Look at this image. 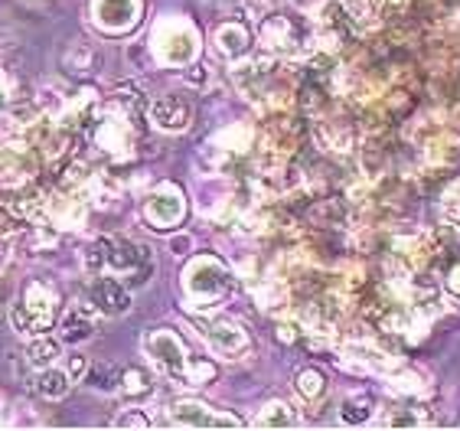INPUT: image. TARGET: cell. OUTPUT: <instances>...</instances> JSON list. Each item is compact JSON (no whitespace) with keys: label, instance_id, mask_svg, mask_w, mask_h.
Masks as SVG:
<instances>
[{"label":"cell","instance_id":"484cf974","mask_svg":"<svg viewBox=\"0 0 460 431\" xmlns=\"http://www.w3.org/2000/svg\"><path fill=\"white\" fill-rule=\"evenodd\" d=\"M115 425L118 428H151V418L144 412H137V409H128L124 415H118Z\"/></svg>","mask_w":460,"mask_h":431},{"label":"cell","instance_id":"603a6c76","mask_svg":"<svg viewBox=\"0 0 460 431\" xmlns=\"http://www.w3.org/2000/svg\"><path fill=\"white\" fill-rule=\"evenodd\" d=\"M118 389H121L124 396L134 399V402H141V399H147L154 392V379L147 376L144 370H124L121 373V382H118Z\"/></svg>","mask_w":460,"mask_h":431},{"label":"cell","instance_id":"e0dca14e","mask_svg":"<svg viewBox=\"0 0 460 431\" xmlns=\"http://www.w3.org/2000/svg\"><path fill=\"white\" fill-rule=\"evenodd\" d=\"M33 389L43 399H49V402H59V399L69 396L72 379H69V373L59 370V366H46V370H36Z\"/></svg>","mask_w":460,"mask_h":431},{"label":"cell","instance_id":"7402d4cb","mask_svg":"<svg viewBox=\"0 0 460 431\" xmlns=\"http://www.w3.org/2000/svg\"><path fill=\"white\" fill-rule=\"evenodd\" d=\"M118 382H121V373H118L111 363H105V360L89 363V373H85V386H92L95 392H115Z\"/></svg>","mask_w":460,"mask_h":431},{"label":"cell","instance_id":"9a60e30c","mask_svg":"<svg viewBox=\"0 0 460 431\" xmlns=\"http://www.w3.org/2000/svg\"><path fill=\"white\" fill-rule=\"evenodd\" d=\"M216 49H219L222 59L229 62H242L248 59V53H252V30L245 27V23H222V27H216Z\"/></svg>","mask_w":460,"mask_h":431},{"label":"cell","instance_id":"ffe728a7","mask_svg":"<svg viewBox=\"0 0 460 431\" xmlns=\"http://www.w3.org/2000/svg\"><path fill=\"white\" fill-rule=\"evenodd\" d=\"M294 389H297V396H301L304 402H320V399L327 396V376H323L317 366H304V370H297V376H294Z\"/></svg>","mask_w":460,"mask_h":431},{"label":"cell","instance_id":"7c38bea8","mask_svg":"<svg viewBox=\"0 0 460 431\" xmlns=\"http://www.w3.org/2000/svg\"><path fill=\"white\" fill-rule=\"evenodd\" d=\"M89 301L95 304L102 317H124L128 310H131V291H128V284L108 272L92 274Z\"/></svg>","mask_w":460,"mask_h":431},{"label":"cell","instance_id":"7a4b0ae2","mask_svg":"<svg viewBox=\"0 0 460 431\" xmlns=\"http://www.w3.org/2000/svg\"><path fill=\"white\" fill-rule=\"evenodd\" d=\"M180 284H183V298H186L190 308L193 310H213L232 294L235 278H232L229 265L222 262V258L196 256V258L186 262L183 274H180Z\"/></svg>","mask_w":460,"mask_h":431},{"label":"cell","instance_id":"ba28073f","mask_svg":"<svg viewBox=\"0 0 460 431\" xmlns=\"http://www.w3.org/2000/svg\"><path fill=\"white\" fill-rule=\"evenodd\" d=\"M199 334H203L206 346H209L216 356H222V360H239V356H245V353L252 350V337H248L245 324L229 314H216V317H209V320H203V324H199Z\"/></svg>","mask_w":460,"mask_h":431},{"label":"cell","instance_id":"8992f818","mask_svg":"<svg viewBox=\"0 0 460 431\" xmlns=\"http://www.w3.org/2000/svg\"><path fill=\"white\" fill-rule=\"evenodd\" d=\"M134 138H137V118L124 115L105 102L102 115L95 118V131H92L95 148L111 160H128L134 154Z\"/></svg>","mask_w":460,"mask_h":431},{"label":"cell","instance_id":"3957f363","mask_svg":"<svg viewBox=\"0 0 460 431\" xmlns=\"http://www.w3.org/2000/svg\"><path fill=\"white\" fill-rule=\"evenodd\" d=\"M59 288L46 278H30L20 291V298L13 301L10 308V324L20 337H36V334H49L56 324V314H59Z\"/></svg>","mask_w":460,"mask_h":431},{"label":"cell","instance_id":"2e32d148","mask_svg":"<svg viewBox=\"0 0 460 431\" xmlns=\"http://www.w3.org/2000/svg\"><path fill=\"white\" fill-rule=\"evenodd\" d=\"M62 69L72 72V76H79V79L95 76V72L102 69V49L92 46L89 40H75V43L66 49V56H62Z\"/></svg>","mask_w":460,"mask_h":431},{"label":"cell","instance_id":"44dd1931","mask_svg":"<svg viewBox=\"0 0 460 431\" xmlns=\"http://www.w3.org/2000/svg\"><path fill=\"white\" fill-rule=\"evenodd\" d=\"M258 428H294L297 425V412L288 402H268L261 415L255 418Z\"/></svg>","mask_w":460,"mask_h":431},{"label":"cell","instance_id":"9c48e42d","mask_svg":"<svg viewBox=\"0 0 460 431\" xmlns=\"http://www.w3.org/2000/svg\"><path fill=\"white\" fill-rule=\"evenodd\" d=\"M144 222L151 226V229H177L180 222L186 216V196L177 184H160L154 186L151 193L144 196Z\"/></svg>","mask_w":460,"mask_h":431},{"label":"cell","instance_id":"f546056e","mask_svg":"<svg viewBox=\"0 0 460 431\" xmlns=\"http://www.w3.org/2000/svg\"><path fill=\"white\" fill-rule=\"evenodd\" d=\"M0 422H4V399H0Z\"/></svg>","mask_w":460,"mask_h":431},{"label":"cell","instance_id":"52a82bcc","mask_svg":"<svg viewBox=\"0 0 460 431\" xmlns=\"http://www.w3.org/2000/svg\"><path fill=\"white\" fill-rule=\"evenodd\" d=\"M258 36H261V46L271 56H301L314 40L310 27L297 13H268L261 20Z\"/></svg>","mask_w":460,"mask_h":431},{"label":"cell","instance_id":"d4e9b609","mask_svg":"<svg viewBox=\"0 0 460 431\" xmlns=\"http://www.w3.org/2000/svg\"><path fill=\"white\" fill-rule=\"evenodd\" d=\"M385 425H392V428H418V425H421V418L415 415V409H395Z\"/></svg>","mask_w":460,"mask_h":431},{"label":"cell","instance_id":"cb8c5ba5","mask_svg":"<svg viewBox=\"0 0 460 431\" xmlns=\"http://www.w3.org/2000/svg\"><path fill=\"white\" fill-rule=\"evenodd\" d=\"M219 148L216 150H245L248 144H252V131H248L245 124H232V128H226V131L219 134Z\"/></svg>","mask_w":460,"mask_h":431},{"label":"cell","instance_id":"277c9868","mask_svg":"<svg viewBox=\"0 0 460 431\" xmlns=\"http://www.w3.org/2000/svg\"><path fill=\"white\" fill-rule=\"evenodd\" d=\"M151 53L160 66H170V69L193 66L199 56V30L180 13L160 17L151 30Z\"/></svg>","mask_w":460,"mask_h":431},{"label":"cell","instance_id":"d6986e66","mask_svg":"<svg viewBox=\"0 0 460 431\" xmlns=\"http://www.w3.org/2000/svg\"><path fill=\"white\" fill-rule=\"evenodd\" d=\"M372 415H376V399L369 392H353V396H346L343 405H340V422L353 425V428L366 425Z\"/></svg>","mask_w":460,"mask_h":431},{"label":"cell","instance_id":"f1b7e54d","mask_svg":"<svg viewBox=\"0 0 460 431\" xmlns=\"http://www.w3.org/2000/svg\"><path fill=\"white\" fill-rule=\"evenodd\" d=\"M173 252H177V256H186V252H190V238H177V242H173Z\"/></svg>","mask_w":460,"mask_h":431},{"label":"cell","instance_id":"6da1fadb","mask_svg":"<svg viewBox=\"0 0 460 431\" xmlns=\"http://www.w3.org/2000/svg\"><path fill=\"white\" fill-rule=\"evenodd\" d=\"M82 265L89 274L108 272L121 278L124 284H144L151 274V252H147V246L131 242L124 236H105L98 238L92 248H85Z\"/></svg>","mask_w":460,"mask_h":431},{"label":"cell","instance_id":"30bf717a","mask_svg":"<svg viewBox=\"0 0 460 431\" xmlns=\"http://www.w3.org/2000/svg\"><path fill=\"white\" fill-rule=\"evenodd\" d=\"M92 23L108 36L131 33L144 17V0H92Z\"/></svg>","mask_w":460,"mask_h":431},{"label":"cell","instance_id":"5bb4252c","mask_svg":"<svg viewBox=\"0 0 460 431\" xmlns=\"http://www.w3.org/2000/svg\"><path fill=\"white\" fill-rule=\"evenodd\" d=\"M147 115H151L154 128L180 134L193 124V102L186 95H180V92H167V95L154 98L151 108H147Z\"/></svg>","mask_w":460,"mask_h":431},{"label":"cell","instance_id":"4316f807","mask_svg":"<svg viewBox=\"0 0 460 431\" xmlns=\"http://www.w3.org/2000/svg\"><path fill=\"white\" fill-rule=\"evenodd\" d=\"M89 356H69V379L72 382H85V373H89Z\"/></svg>","mask_w":460,"mask_h":431},{"label":"cell","instance_id":"5b68a950","mask_svg":"<svg viewBox=\"0 0 460 431\" xmlns=\"http://www.w3.org/2000/svg\"><path fill=\"white\" fill-rule=\"evenodd\" d=\"M144 356L157 366L160 373L180 386H190V366H193V356L186 353V344L180 340L173 330L167 327H154L144 334Z\"/></svg>","mask_w":460,"mask_h":431},{"label":"cell","instance_id":"8fae6325","mask_svg":"<svg viewBox=\"0 0 460 431\" xmlns=\"http://www.w3.org/2000/svg\"><path fill=\"white\" fill-rule=\"evenodd\" d=\"M170 422L177 428H242V418L229 412H219L199 399H180L170 405Z\"/></svg>","mask_w":460,"mask_h":431},{"label":"cell","instance_id":"83f0119b","mask_svg":"<svg viewBox=\"0 0 460 431\" xmlns=\"http://www.w3.org/2000/svg\"><path fill=\"white\" fill-rule=\"evenodd\" d=\"M447 291H451L454 301H460V262L447 272Z\"/></svg>","mask_w":460,"mask_h":431},{"label":"cell","instance_id":"ac0fdd59","mask_svg":"<svg viewBox=\"0 0 460 431\" xmlns=\"http://www.w3.org/2000/svg\"><path fill=\"white\" fill-rule=\"evenodd\" d=\"M62 356V344L59 340H53L49 334H36L30 337L27 344V353H23V360L33 366V370H46V366H56Z\"/></svg>","mask_w":460,"mask_h":431},{"label":"cell","instance_id":"4fadbf2b","mask_svg":"<svg viewBox=\"0 0 460 431\" xmlns=\"http://www.w3.org/2000/svg\"><path fill=\"white\" fill-rule=\"evenodd\" d=\"M98 334V308L89 298L69 301L59 317V340L62 344H85Z\"/></svg>","mask_w":460,"mask_h":431}]
</instances>
